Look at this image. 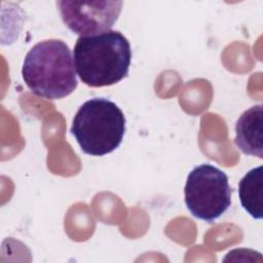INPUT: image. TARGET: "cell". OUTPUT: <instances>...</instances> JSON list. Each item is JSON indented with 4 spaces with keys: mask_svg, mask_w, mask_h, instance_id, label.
I'll return each instance as SVG.
<instances>
[{
    "mask_svg": "<svg viewBox=\"0 0 263 263\" xmlns=\"http://www.w3.org/2000/svg\"><path fill=\"white\" fill-rule=\"evenodd\" d=\"M73 58L81 81L91 87L115 84L128 74L132 49L119 31L80 36L74 46Z\"/></svg>",
    "mask_w": 263,
    "mask_h": 263,
    "instance_id": "obj_1",
    "label": "cell"
},
{
    "mask_svg": "<svg viewBox=\"0 0 263 263\" xmlns=\"http://www.w3.org/2000/svg\"><path fill=\"white\" fill-rule=\"evenodd\" d=\"M22 76L34 95L49 100L65 98L78 85L71 50L59 39L36 43L25 57Z\"/></svg>",
    "mask_w": 263,
    "mask_h": 263,
    "instance_id": "obj_2",
    "label": "cell"
},
{
    "mask_svg": "<svg viewBox=\"0 0 263 263\" xmlns=\"http://www.w3.org/2000/svg\"><path fill=\"white\" fill-rule=\"evenodd\" d=\"M125 122L123 112L114 102L93 98L79 107L70 132L84 153L103 156L119 147L125 133Z\"/></svg>",
    "mask_w": 263,
    "mask_h": 263,
    "instance_id": "obj_3",
    "label": "cell"
},
{
    "mask_svg": "<svg viewBox=\"0 0 263 263\" xmlns=\"http://www.w3.org/2000/svg\"><path fill=\"white\" fill-rule=\"evenodd\" d=\"M232 189L227 175L220 168L202 163L188 175L184 188L185 204L197 219L212 223L231 204Z\"/></svg>",
    "mask_w": 263,
    "mask_h": 263,
    "instance_id": "obj_4",
    "label": "cell"
},
{
    "mask_svg": "<svg viewBox=\"0 0 263 263\" xmlns=\"http://www.w3.org/2000/svg\"><path fill=\"white\" fill-rule=\"evenodd\" d=\"M122 1H58L61 17L73 33L91 36L110 31L121 12Z\"/></svg>",
    "mask_w": 263,
    "mask_h": 263,
    "instance_id": "obj_5",
    "label": "cell"
},
{
    "mask_svg": "<svg viewBox=\"0 0 263 263\" xmlns=\"http://www.w3.org/2000/svg\"><path fill=\"white\" fill-rule=\"evenodd\" d=\"M263 105H255L246 110L235 124L234 144L247 154L263 158Z\"/></svg>",
    "mask_w": 263,
    "mask_h": 263,
    "instance_id": "obj_6",
    "label": "cell"
},
{
    "mask_svg": "<svg viewBox=\"0 0 263 263\" xmlns=\"http://www.w3.org/2000/svg\"><path fill=\"white\" fill-rule=\"evenodd\" d=\"M262 165L250 170L238 183V195L242 208L255 219H262L263 196Z\"/></svg>",
    "mask_w": 263,
    "mask_h": 263,
    "instance_id": "obj_7",
    "label": "cell"
}]
</instances>
